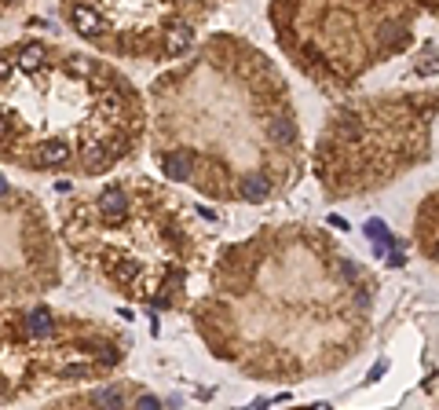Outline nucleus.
<instances>
[{"label":"nucleus","mask_w":439,"mask_h":410,"mask_svg":"<svg viewBox=\"0 0 439 410\" xmlns=\"http://www.w3.org/2000/svg\"><path fill=\"white\" fill-rule=\"evenodd\" d=\"M121 150H125V139H114V147H107V143H88L84 147V169L88 172H102V169H110L114 161L121 158Z\"/></svg>","instance_id":"f257e3e1"},{"label":"nucleus","mask_w":439,"mask_h":410,"mask_svg":"<svg viewBox=\"0 0 439 410\" xmlns=\"http://www.w3.org/2000/svg\"><path fill=\"white\" fill-rule=\"evenodd\" d=\"M99 213H102V224H110V227L125 224V216H128V195H125L121 187L102 190V198H99Z\"/></svg>","instance_id":"f03ea898"},{"label":"nucleus","mask_w":439,"mask_h":410,"mask_svg":"<svg viewBox=\"0 0 439 410\" xmlns=\"http://www.w3.org/2000/svg\"><path fill=\"white\" fill-rule=\"evenodd\" d=\"M70 19H73V26H77V33H81V37H99L102 33V15L92 11V8H84V4H73Z\"/></svg>","instance_id":"7ed1b4c3"},{"label":"nucleus","mask_w":439,"mask_h":410,"mask_svg":"<svg viewBox=\"0 0 439 410\" xmlns=\"http://www.w3.org/2000/svg\"><path fill=\"white\" fill-rule=\"evenodd\" d=\"M190 41H195V30H190L187 22H176L172 30L165 33V51H169V55H183L190 48Z\"/></svg>","instance_id":"20e7f679"},{"label":"nucleus","mask_w":439,"mask_h":410,"mask_svg":"<svg viewBox=\"0 0 439 410\" xmlns=\"http://www.w3.org/2000/svg\"><path fill=\"white\" fill-rule=\"evenodd\" d=\"M161 169H165L169 179H187L190 169H195V161H190V154L176 150V154H165V158H161Z\"/></svg>","instance_id":"39448f33"},{"label":"nucleus","mask_w":439,"mask_h":410,"mask_svg":"<svg viewBox=\"0 0 439 410\" xmlns=\"http://www.w3.org/2000/svg\"><path fill=\"white\" fill-rule=\"evenodd\" d=\"M242 198L245 202H264L267 195H271V184H267V176L264 172H249V176H245L242 179Z\"/></svg>","instance_id":"423d86ee"},{"label":"nucleus","mask_w":439,"mask_h":410,"mask_svg":"<svg viewBox=\"0 0 439 410\" xmlns=\"http://www.w3.org/2000/svg\"><path fill=\"white\" fill-rule=\"evenodd\" d=\"M44 48L41 44H26L22 51H19V66L26 70V73H37V70H44Z\"/></svg>","instance_id":"0eeeda50"},{"label":"nucleus","mask_w":439,"mask_h":410,"mask_svg":"<svg viewBox=\"0 0 439 410\" xmlns=\"http://www.w3.org/2000/svg\"><path fill=\"white\" fill-rule=\"evenodd\" d=\"M267 132H271V139H275V143H293V139H296V125L286 118V114H278V118H271Z\"/></svg>","instance_id":"6e6552de"},{"label":"nucleus","mask_w":439,"mask_h":410,"mask_svg":"<svg viewBox=\"0 0 439 410\" xmlns=\"http://www.w3.org/2000/svg\"><path fill=\"white\" fill-rule=\"evenodd\" d=\"M66 158H70V147L66 143H44L41 154H37V161H41V165H62Z\"/></svg>","instance_id":"1a4fd4ad"},{"label":"nucleus","mask_w":439,"mask_h":410,"mask_svg":"<svg viewBox=\"0 0 439 410\" xmlns=\"http://www.w3.org/2000/svg\"><path fill=\"white\" fill-rule=\"evenodd\" d=\"M26 330H30V337H48L51 333V315L44 312V308H37V312L26 319Z\"/></svg>","instance_id":"9d476101"},{"label":"nucleus","mask_w":439,"mask_h":410,"mask_svg":"<svg viewBox=\"0 0 439 410\" xmlns=\"http://www.w3.org/2000/svg\"><path fill=\"white\" fill-rule=\"evenodd\" d=\"M403 41H406V30H403V26H395V22L381 26V44H403Z\"/></svg>","instance_id":"9b49d317"},{"label":"nucleus","mask_w":439,"mask_h":410,"mask_svg":"<svg viewBox=\"0 0 439 410\" xmlns=\"http://www.w3.org/2000/svg\"><path fill=\"white\" fill-rule=\"evenodd\" d=\"M136 275H139L136 260H118V264H114V278H118V282H132Z\"/></svg>","instance_id":"f8f14e48"},{"label":"nucleus","mask_w":439,"mask_h":410,"mask_svg":"<svg viewBox=\"0 0 439 410\" xmlns=\"http://www.w3.org/2000/svg\"><path fill=\"white\" fill-rule=\"evenodd\" d=\"M66 70H70L73 77H92V70H96V66H92V62H88V59H81V55H73V59L66 62Z\"/></svg>","instance_id":"ddd939ff"},{"label":"nucleus","mask_w":439,"mask_h":410,"mask_svg":"<svg viewBox=\"0 0 439 410\" xmlns=\"http://www.w3.org/2000/svg\"><path fill=\"white\" fill-rule=\"evenodd\" d=\"M366 235L377 242V246H388V227H384L381 220H370V224H366Z\"/></svg>","instance_id":"4468645a"},{"label":"nucleus","mask_w":439,"mask_h":410,"mask_svg":"<svg viewBox=\"0 0 439 410\" xmlns=\"http://www.w3.org/2000/svg\"><path fill=\"white\" fill-rule=\"evenodd\" d=\"M337 139H344V143H352V139H359V125H355L352 118H344V121L337 125Z\"/></svg>","instance_id":"2eb2a0df"},{"label":"nucleus","mask_w":439,"mask_h":410,"mask_svg":"<svg viewBox=\"0 0 439 410\" xmlns=\"http://www.w3.org/2000/svg\"><path fill=\"white\" fill-rule=\"evenodd\" d=\"M271 15H275L278 26H289V19H293V4H289V0H282V4H275V11H271Z\"/></svg>","instance_id":"dca6fc26"},{"label":"nucleus","mask_w":439,"mask_h":410,"mask_svg":"<svg viewBox=\"0 0 439 410\" xmlns=\"http://www.w3.org/2000/svg\"><path fill=\"white\" fill-rule=\"evenodd\" d=\"M99 403H102V407H121V392H118V389H107V392L99 395Z\"/></svg>","instance_id":"f3484780"},{"label":"nucleus","mask_w":439,"mask_h":410,"mask_svg":"<svg viewBox=\"0 0 439 410\" xmlns=\"http://www.w3.org/2000/svg\"><path fill=\"white\" fill-rule=\"evenodd\" d=\"M99 102H102V107H107L110 114H114V110H118V107H121V99H118V92H102V99H99Z\"/></svg>","instance_id":"a211bd4d"},{"label":"nucleus","mask_w":439,"mask_h":410,"mask_svg":"<svg viewBox=\"0 0 439 410\" xmlns=\"http://www.w3.org/2000/svg\"><path fill=\"white\" fill-rule=\"evenodd\" d=\"M139 407H143V410H158L161 400H158V395H139Z\"/></svg>","instance_id":"6ab92c4d"},{"label":"nucleus","mask_w":439,"mask_h":410,"mask_svg":"<svg viewBox=\"0 0 439 410\" xmlns=\"http://www.w3.org/2000/svg\"><path fill=\"white\" fill-rule=\"evenodd\" d=\"M330 227H337V231H344V227H348V220H344V216H337V213H333V216H330Z\"/></svg>","instance_id":"aec40b11"},{"label":"nucleus","mask_w":439,"mask_h":410,"mask_svg":"<svg viewBox=\"0 0 439 410\" xmlns=\"http://www.w3.org/2000/svg\"><path fill=\"white\" fill-rule=\"evenodd\" d=\"M8 73H11V59H0V81H4Z\"/></svg>","instance_id":"412c9836"},{"label":"nucleus","mask_w":439,"mask_h":410,"mask_svg":"<svg viewBox=\"0 0 439 410\" xmlns=\"http://www.w3.org/2000/svg\"><path fill=\"white\" fill-rule=\"evenodd\" d=\"M388 264H392V267H403L406 260H403V253H392V256H388Z\"/></svg>","instance_id":"4be33fe9"},{"label":"nucleus","mask_w":439,"mask_h":410,"mask_svg":"<svg viewBox=\"0 0 439 410\" xmlns=\"http://www.w3.org/2000/svg\"><path fill=\"white\" fill-rule=\"evenodd\" d=\"M4 195H8V179L0 176V198H4Z\"/></svg>","instance_id":"5701e85b"},{"label":"nucleus","mask_w":439,"mask_h":410,"mask_svg":"<svg viewBox=\"0 0 439 410\" xmlns=\"http://www.w3.org/2000/svg\"><path fill=\"white\" fill-rule=\"evenodd\" d=\"M4 132H8V121H4V118H0V139H4Z\"/></svg>","instance_id":"b1692460"}]
</instances>
